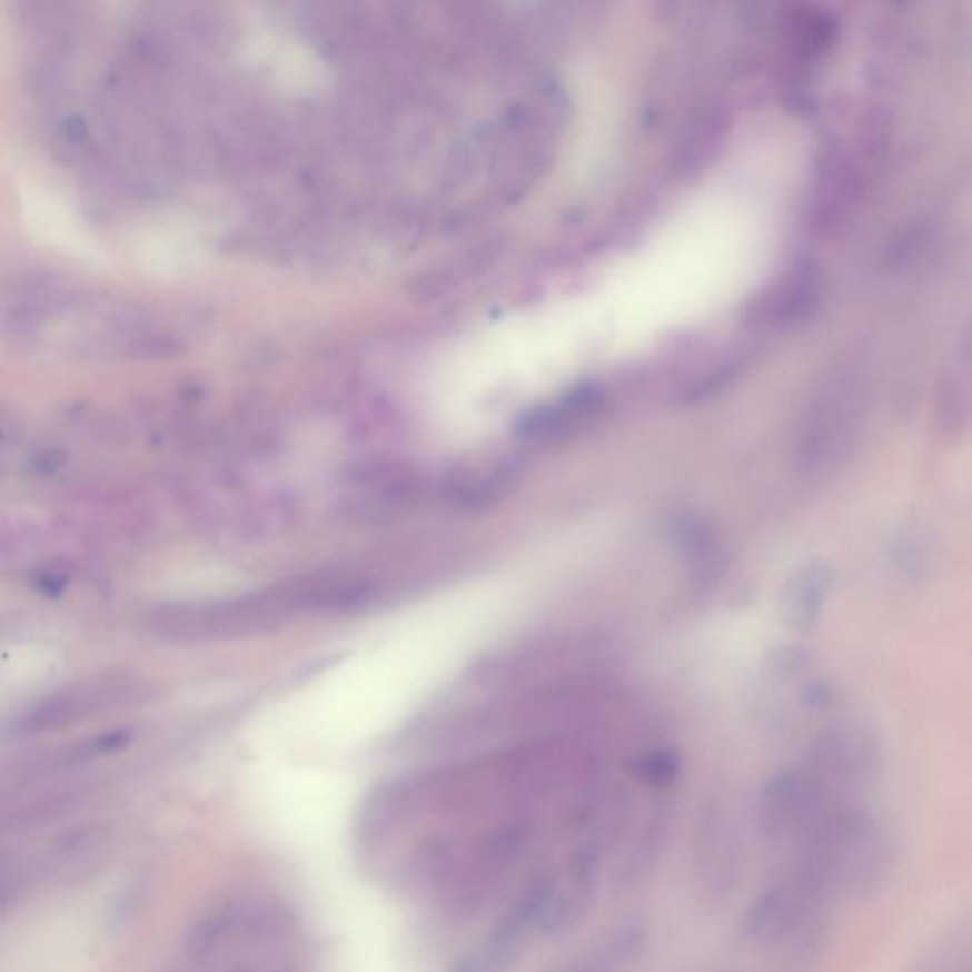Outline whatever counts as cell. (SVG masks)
<instances>
[{"label": "cell", "instance_id": "obj_3", "mask_svg": "<svg viewBox=\"0 0 972 972\" xmlns=\"http://www.w3.org/2000/svg\"><path fill=\"white\" fill-rule=\"evenodd\" d=\"M830 904L791 870L765 885L741 920V936L762 950H807L823 939Z\"/></svg>", "mask_w": 972, "mask_h": 972}, {"label": "cell", "instance_id": "obj_4", "mask_svg": "<svg viewBox=\"0 0 972 972\" xmlns=\"http://www.w3.org/2000/svg\"><path fill=\"white\" fill-rule=\"evenodd\" d=\"M862 389L851 376H836L804 413L794 447V466L807 479H823L847 460L864 416Z\"/></svg>", "mask_w": 972, "mask_h": 972}, {"label": "cell", "instance_id": "obj_7", "mask_svg": "<svg viewBox=\"0 0 972 972\" xmlns=\"http://www.w3.org/2000/svg\"><path fill=\"white\" fill-rule=\"evenodd\" d=\"M671 538L676 555L686 566L695 589H711L726 568V544L718 526L703 513L681 512L671 520Z\"/></svg>", "mask_w": 972, "mask_h": 972}, {"label": "cell", "instance_id": "obj_8", "mask_svg": "<svg viewBox=\"0 0 972 972\" xmlns=\"http://www.w3.org/2000/svg\"><path fill=\"white\" fill-rule=\"evenodd\" d=\"M606 397L595 384H585L571 394L542 409L534 410L520 424V435L526 442L553 445L568 439L585 424L603 415Z\"/></svg>", "mask_w": 972, "mask_h": 972}, {"label": "cell", "instance_id": "obj_2", "mask_svg": "<svg viewBox=\"0 0 972 972\" xmlns=\"http://www.w3.org/2000/svg\"><path fill=\"white\" fill-rule=\"evenodd\" d=\"M369 598L370 585L361 577L316 572L208 604L192 617L204 635L238 638L278 629L302 614L356 609Z\"/></svg>", "mask_w": 972, "mask_h": 972}, {"label": "cell", "instance_id": "obj_14", "mask_svg": "<svg viewBox=\"0 0 972 972\" xmlns=\"http://www.w3.org/2000/svg\"><path fill=\"white\" fill-rule=\"evenodd\" d=\"M61 136L71 147H82L90 139V126L80 115H67L61 120Z\"/></svg>", "mask_w": 972, "mask_h": 972}, {"label": "cell", "instance_id": "obj_5", "mask_svg": "<svg viewBox=\"0 0 972 972\" xmlns=\"http://www.w3.org/2000/svg\"><path fill=\"white\" fill-rule=\"evenodd\" d=\"M842 804L837 792L810 770L777 773L760 792V836L772 850L792 855Z\"/></svg>", "mask_w": 972, "mask_h": 972}, {"label": "cell", "instance_id": "obj_12", "mask_svg": "<svg viewBox=\"0 0 972 972\" xmlns=\"http://www.w3.org/2000/svg\"><path fill=\"white\" fill-rule=\"evenodd\" d=\"M971 359L963 348L953 356L940 380L936 396V420L948 435H960L969 424V401H971Z\"/></svg>", "mask_w": 972, "mask_h": 972}, {"label": "cell", "instance_id": "obj_11", "mask_svg": "<svg viewBox=\"0 0 972 972\" xmlns=\"http://www.w3.org/2000/svg\"><path fill=\"white\" fill-rule=\"evenodd\" d=\"M786 46L797 63L813 66L832 50L836 42L837 21L823 8L800 4L788 8L783 20Z\"/></svg>", "mask_w": 972, "mask_h": 972}, {"label": "cell", "instance_id": "obj_6", "mask_svg": "<svg viewBox=\"0 0 972 972\" xmlns=\"http://www.w3.org/2000/svg\"><path fill=\"white\" fill-rule=\"evenodd\" d=\"M740 830L722 811H714L697 824L692 843V870L697 895L708 906L732 901L743 877V843Z\"/></svg>", "mask_w": 972, "mask_h": 972}, {"label": "cell", "instance_id": "obj_10", "mask_svg": "<svg viewBox=\"0 0 972 972\" xmlns=\"http://www.w3.org/2000/svg\"><path fill=\"white\" fill-rule=\"evenodd\" d=\"M821 281L815 266L797 265L772 291L765 292L758 305L764 321L788 325L804 321L819 306Z\"/></svg>", "mask_w": 972, "mask_h": 972}, {"label": "cell", "instance_id": "obj_13", "mask_svg": "<svg viewBox=\"0 0 972 972\" xmlns=\"http://www.w3.org/2000/svg\"><path fill=\"white\" fill-rule=\"evenodd\" d=\"M635 775L644 785L665 791L674 785V781L681 775V758L673 751H652L636 760Z\"/></svg>", "mask_w": 972, "mask_h": 972}, {"label": "cell", "instance_id": "obj_9", "mask_svg": "<svg viewBox=\"0 0 972 972\" xmlns=\"http://www.w3.org/2000/svg\"><path fill=\"white\" fill-rule=\"evenodd\" d=\"M834 587V572L821 561L800 566L786 577L778 593V616L786 627L807 633L823 616Z\"/></svg>", "mask_w": 972, "mask_h": 972}, {"label": "cell", "instance_id": "obj_1", "mask_svg": "<svg viewBox=\"0 0 972 972\" xmlns=\"http://www.w3.org/2000/svg\"><path fill=\"white\" fill-rule=\"evenodd\" d=\"M895 861L896 843L887 826L845 802L792 853L786 870L810 883L830 904H850L880 893Z\"/></svg>", "mask_w": 972, "mask_h": 972}]
</instances>
